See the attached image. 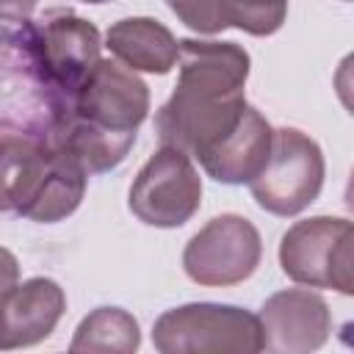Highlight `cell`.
Masks as SVG:
<instances>
[{"instance_id":"obj_1","label":"cell","mask_w":354,"mask_h":354,"mask_svg":"<svg viewBox=\"0 0 354 354\" xmlns=\"http://www.w3.org/2000/svg\"><path fill=\"white\" fill-rule=\"evenodd\" d=\"M177 64V86L155 116V133L199 160L241 122L252 58L235 41L180 39Z\"/></svg>"},{"instance_id":"obj_2","label":"cell","mask_w":354,"mask_h":354,"mask_svg":"<svg viewBox=\"0 0 354 354\" xmlns=\"http://www.w3.org/2000/svg\"><path fill=\"white\" fill-rule=\"evenodd\" d=\"M160 354H254L263 351L257 315L216 301H191L166 310L152 326Z\"/></svg>"},{"instance_id":"obj_3","label":"cell","mask_w":354,"mask_h":354,"mask_svg":"<svg viewBox=\"0 0 354 354\" xmlns=\"http://www.w3.org/2000/svg\"><path fill=\"white\" fill-rule=\"evenodd\" d=\"M279 266L288 279L304 288L354 293L351 221L340 216H313L288 227L279 241Z\"/></svg>"},{"instance_id":"obj_4","label":"cell","mask_w":354,"mask_h":354,"mask_svg":"<svg viewBox=\"0 0 354 354\" xmlns=\"http://www.w3.org/2000/svg\"><path fill=\"white\" fill-rule=\"evenodd\" d=\"M324 152L315 138L296 127H279L260 174L249 183L254 202L274 216H299L324 188Z\"/></svg>"},{"instance_id":"obj_5","label":"cell","mask_w":354,"mask_h":354,"mask_svg":"<svg viewBox=\"0 0 354 354\" xmlns=\"http://www.w3.org/2000/svg\"><path fill=\"white\" fill-rule=\"evenodd\" d=\"M127 205L130 213L147 227L174 230L191 221L202 205V177L191 155L160 144V149H155V155L136 174Z\"/></svg>"},{"instance_id":"obj_6","label":"cell","mask_w":354,"mask_h":354,"mask_svg":"<svg viewBox=\"0 0 354 354\" xmlns=\"http://www.w3.org/2000/svg\"><path fill=\"white\" fill-rule=\"evenodd\" d=\"M260 257L263 241L257 227L238 213H221L185 243L183 268L202 288H230L249 279Z\"/></svg>"},{"instance_id":"obj_7","label":"cell","mask_w":354,"mask_h":354,"mask_svg":"<svg viewBox=\"0 0 354 354\" xmlns=\"http://www.w3.org/2000/svg\"><path fill=\"white\" fill-rule=\"evenodd\" d=\"M53 105H61L111 133L136 136L149 113V88L133 69L119 61L100 58L83 83L72 94L58 97Z\"/></svg>"},{"instance_id":"obj_8","label":"cell","mask_w":354,"mask_h":354,"mask_svg":"<svg viewBox=\"0 0 354 354\" xmlns=\"http://www.w3.org/2000/svg\"><path fill=\"white\" fill-rule=\"evenodd\" d=\"M33 58L50 88L58 97L72 94L100 61V30L75 14H53L33 33Z\"/></svg>"},{"instance_id":"obj_9","label":"cell","mask_w":354,"mask_h":354,"mask_svg":"<svg viewBox=\"0 0 354 354\" xmlns=\"http://www.w3.org/2000/svg\"><path fill=\"white\" fill-rule=\"evenodd\" d=\"M263 351L310 354L318 351L332 332V313L324 296L310 288H288L268 296L257 313Z\"/></svg>"},{"instance_id":"obj_10","label":"cell","mask_w":354,"mask_h":354,"mask_svg":"<svg viewBox=\"0 0 354 354\" xmlns=\"http://www.w3.org/2000/svg\"><path fill=\"white\" fill-rule=\"evenodd\" d=\"M66 310L64 288L50 277L17 282L0 299V351L36 346L50 337Z\"/></svg>"},{"instance_id":"obj_11","label":"cell","mask_w":354,"mask_h":354,"mask_svg":"<svg viewBox=\"0 0 354 354\" xmlns=\"http://www.w3.org/2000/svg\"><path fill=\"white\" fill-rule=\"evenodd\" d=\"M271 138H274V130L266 122V116L257 108L246 105L235 130L224 136L213 149H207L199 158V163L207 171V177H213L216 183L249 185L268 160Z\"/></svg>"},{"instance_id":"obj_12","label":"cell","mask_w":354,"mask_h":354,"mask_svg":"<svg viewBox=\"0 0 354 354\" xmlns=\"http://www.w3.org/2000/svg\"><path fill=\"white\" fill-rule=\"evenodd\" d=\"M53 108H55V119L50 133H44V138L50 147L61 149L75 163H80L86 174H102L116 169L136 144V136L111 133L105 127H97L75 116L61 105H53Z\"/></svg>"},{"instance_id":"obj_13","label":"cell","mask_w":354,"mask_h":354,"mask_svg":"<svg viewBox=\"0 0 354 354\" xmlns=\"http://www.w3.org/2000/svg\"><path fill=\"white\" fill-rule=\"evenodd\" d=\"M50 163L44 136L0 127V213H19L36 194Z\"/></svg>"},{"instance_id":"obj_14","label":"cell","mask_w":354,"mask_h":354,"mask_svg":"<svg viewBox=\"0 0 354 354\" xmlns=\"http://www.w3.org/2000/svg\"><path fill=\"white\" fill-rule=\"evenodd\" d=\"M105 47L122 66L149 75L171 72L180 55L174 33L152 17H127L113 22L105 33Z\"/></svg>"},{"instance_id":"obj_15","label":"cell","mask_w":354,"mask_h":354,"mask_svg":"<svg viewBox=\"0 0 354 354\" xmlns=\"http://www.w3.org/2000/svg\"><path fill=\"white\" fill-rule=\"evenodd\" d=\"M86 183H88V174L83 171V166L75 163L61 149L50 147L47 171L41 177L36 194L30 196V202L19 210V216L30 218V221H39V224L61 221V218L72 216L80 207L83 194H86Z\"/></svg>"},{"instance_id":"obj_16","label":"cell","mask_w":354,"mask_h":354,"mask_svg":"<svg viewBox=\"0 0 354 354\" xmlns=\"http://www.w3.org/2000/svg\"><path fill=\"white\" fill-rule=\"evenodd\" d=\"M138 346H141L138 321L127 310H122V307H97L77 324L75 337L69 343V351L133 354Z\"/></svg>"},{"instance_id":"obj_17","label":"cell","mask_w":354,"mask_h":354,"mask_svg":"<svg viewBox=\"0 0 354 354\" xmlns=\"http://www.w3.org/2000/svg\"><path fill=\"white\" fill-rule=\"evenodd\" d=\"M227 28L249 36H271L285 25L288 0H221Z\"/></svg>"},{"instance_id":"obj_18","label":"cell","mask_w":354,"mask_h":354,"mask_svg":"<svg viewBox=\"0 0 354 354\" xmlns=\"http://www.w3.org/2000/svg\"><path fill=\"white\" fill-rule=\"evenodd\" d=\"M169 11L196 33L213 36L227 28L221 0H163Z\"/></svg>"},{"instance_id":"obj_19","label":"cell","mask_w":354,"mask_h":354,"mask_svg":"<svg viewBox=\"0 0 354 354\" xmlns=\"http://www.w3.org/2000/svg\"><path fill=\"white\" fill-rule=\"evenodd\" d=\"M17 282H19V263H17V257H14L6 246H0V299H3Z\"/></svg>"},{"instance_id":"obj_20","label":"cell","mask_w":354,"mask_h":354,"mask_svg":"<svg viewBox=\"0 0 354 354\" xmlns=\"http://www.w3.org/2000/svg\"><path fill=\"white\" fill-rule=\"evenodd\" d=\"M39 0H0V22H25Z\"/></svg>"},{"instance_id":"obj_21","label":"cell","mask_w":354,"mask_h":354,"mask_svg":"<svg viewBox=\"0 0 354 354\" xmlns=\"http://www.w3.org/2000/svg\"><path fill=\"white\" fill-rule=\"evenodd\" d=\"M80 3H94V6H100V3H111V0H80Z\"/></svg>"},{"instance_id":"obj_22","label":"cell","mask_w":354,"mask_h":354,"mask_svg":"<svg viewBox=\"0 0 354 354\" xmlns=\"http://www.w3.org/2000/svg\"><path fill=\"white\" fill-rule=\"evenodd\" d=\"M343 3H348V0H343Z\"/></svg>"}]
</instances>
